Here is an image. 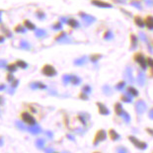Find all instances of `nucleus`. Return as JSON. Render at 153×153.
Here are the masks:
<instances>
[{
	"label": "nucleus",
	"instance_id": "18",
	"mask_svg": "<svg viewBox=\"0 0 153 153\" xmlns=\"http://www.w3.org/2000/svg\"><path fill=\"white\" fill-rule=\"evenodd\" d=\"M147 131L149 132V133H151V135H153V131H152V129H147Z\"/></svg>",
	"mask_w": 153,
	"mask_h": 153
},
{
	"label": "nucleus",
	"instance_id": "1",
	"mask_svg": "<svg viewBox=\"0 0 153 153\" xmlns=\"http://www.w3.org/2000/svg\"><path fill=\"white\" fill-rule=\"evenodd\" d=\"M21 119L25 123H27L29 126H34L36 123V120L30 113L28 112H23L21 114Z\"/></svg>",
	"mask_w": 153,
	"mask_h": 153
},
{
	"label": "nucleus",
	"instance_id": "14",
	"mask_svg": "<svg viewBox=\"0 0 153 153\" xmlns=\"http://www.w3.org/2000/svg\"><path fill=\"white\" fill-rule=\"evenodd\" d=\"M122 115L125 117V120H126V122H129V116L128 115V114H126V112H123Z\"/></svg>",
	"mask_w": 153,
	"mask_h": 153
},
{
	"label": "nucleus",
	"instance_id": "10",
	"mask_svg": "<svg viewBox=\"0 0 153 153\" xmlns=\"http://www.w3.org/2000/svg\"><path fill=\"white\" fill-rule=\"evenodd\" d=\"M115 109H116V113L118 114V115H122V114L123 113V110L122 109V106H120V104H117Z\"/></svg>",
	"mask_w": 153,
	"mask_h": 153
},
{
	"label": "nucleus",
	"instance_id": "5",
	"mask_svg": "<svg viewBox=\"0 0 153 153\" xmlns=\"http://www.w3.org/2000/svg\"><path fill=\"white\" fill-rule=\"evenodd\" d=\"M92 3H93L94 5H96L97 7H100V8L111 7V4H109V3L104 2V1H101V0H93Z\"/></svg>",
	"mask_w": 153,
	"mask_h": 153
},
{
	"label": "nucleus",
	"instance_id": "13",
	"mask_svg": "<svg viewBox=\"0 0 153 153\" xmlns=\"http://www.w3.org/2000/svg\"><path fill=\"white\" fill-rule=\"evenodd\" d=\"M128 92L131 93L133 96H137V91H136L135 89H133V88H129L128 89Z\"/></svg>",
	"mask_w": 153,
	"mask_h": 153
},
{
	"label": "nucleus",
	"instance_id": "20",
	"mask_svg": "<svg viewBox=\"0 0 153 153\" xmlns=\"http://www.w3.org/2000/svg\"><path fill=\"white\" fill-rule=\"evenodd\" d=\"M95 153H100V152H95Z\"/></svg>",
	"mask_w": 153,
	"mask_h": 153
},
{
	"label": "nucleus",
	"instance_id": "12",
	"mask_svg": "<svg viewBox=\"0 0 153 153\" xmlns=\"http://www.w3.org/2000/svg\"><path fill=\"white\" fill-rule=\"evenodd\" d=\"M135 23H136V25L139 26V27H142V26L144 25V22H143L142 19L139 18V17H136L135 18Z\"/></svg>",
	"mask_w": 153,
	"mask_h": 153
},
{
	"label": "nucleus",
	"instance_id": "7",
	"mask_svg": "<svg viewBox=\"0 0 153 153\" xmlns=\"http://www.w3.org/2000/svg\"><path fill=\"white\" fill-rule=\"evenodd\" d=\"M135 60L137 61V62L140 64V65L143 67V68H145L146 67V61L144 59V57L142 56V54H136V56H135Z\"/></svg>",
	"mask_w": 153,
	"mask_h": 153
},
{
	"label": "nucleus",
	"instance_id": "19",
	"mask_svg": "<svg viewBox=\"0 0 153 153\" xmlns=\"http://www.w3.org/2000/svg\"><path fill=\"white\" fill-rule=\"evenodd\" d=\"M150 118H151V119H153V110L150 112Z\"/></svg>",
	"mask_w": 153,
	"mask_h": 153
},
{
	"label": "nucleus",
	"instance_id": "6",
	"mask_svg": "<svg viewBox=\"0 0 153 153\" xmlns=\"http://www.w3.org/2000/svg\"><path fill=\"white\" fill-rule=\"evenodd\" d=\"M144 24L148 29L152 30V29H153V17H152V16H147V17L145 18Z\"/></svg>",
	"mask_w": 153,
	"mask_h": 153
},
{
	"label": "nucleus",
	"instance_id": "4",
	"mask_svg": "<svg viewBox=\"0 0 153 153\" xmlns=\"http://www.w3.org/2000/svg\"><path fill=\"white\" fill-rule=\"evenodd\" d=\"M107 137V133L105 131H100L97 132V135H96V138H95V143H94V145H97L99 142L105 140Z\"/></svg>",
	"mask_w": 153,
	"mask_h": 153
},
{
	"label": "nucleus",
	"instance_id": "9",
	"mask_svg": "<svg viewBox=\"0 0 153 153\" xmlns=\"http://www.w3.org/2000/svg\"><path fill=\"white\" fill-rule=\"evenodd\" d=\"M110 136H111V138L113 139V140H118V139L120 138V135H119V133L117 132L116 131H114V129H111L110 131Z\"/></svg>",
	"mask_w": 153,
	"mask_h": 153
},
{
	"label": "nucleus",
	"instance_id": "17",
	"mask_svg": "<svg viewBox=\"0 0 153 153\" xmlns=\"http://www.w3.org/2000/svg\"><path fill=\"white\" fill-rule=\"evenodd\" d=\"M30 24H31V23H28L27 22V26H28V27L30 28V29H34V26L33 25H30Z\"/></svg>",
	"mask_w": 153,
	"mask_h": 153
},
{
	"label": "nucleus",
	"instance_id": "16",
	"mask_svg": "<svg viewBox=\"0 0 153 153\" xmlns=\"http://www.w3.org/2000/svg\"><path fill=\"white\" fill-rule=\"evenodd\" d=\"M18 65H20V66H22V67H25L26 66V64H25V62H22V61H19V62L17 63Z\"/></svg>",
	"mask_w": 153,
	"mask_h": 153
},
{
	"label": "nucleus",
	"instance_id": "11",
	"mask_svg": "<svg viewBox=\"0 0 153 153\" xmlns=\"http://www.w3.org/2000/svg\"><path fill=\"white\" fill-rule=\"evenodd\" d=\"M142 102H138L137 104V110H138V113H143V111H144L145 109V106L143 105V104H141Z\"/></svg>",
	"mask_w": 153,
	"mask_h": 153
},
{
	"label": "nucleus",
	"instance_id": "15",
	"mask_svg": "<svg viewBox=\"0 0 153 153\" xmlns=\"http://www.w3.org/2000/svg\"><path fill=\"white\" fill-rule=\"evenodd\" d=\"M118 153H128V151H126L125 148H119Z\"/></svg>",
	"mask_w": 153,
	"mask_h": 153
},
{
	"label": "nucleus",
	"instance_id": "2",
	"mask_svg": "<svg viewBox=\"0 0 153 153\" xmlns=\"http://www.w3.org/2000/svg\"><path fill=\"white\" fill-rule=\"evenodd\" d=\"M129 140H131L138 149H141V150H144V149L147 147V144H146V143L139 141L137 138L134 137V136H129Z\"/></svg>",
	"mask_w": 153,
	"mask_h": 153
},
{
	"label": "nucleus",
	"instance_id": "3",
	"mask_svg": "<svg viewBox=\"0 0 153 153\" xmlns=\"http://www.w3.org/2000/svg\"><path fill=\"white\" fill-rule=\"evenodd\" d=\"M43 73L45 74V75L51 77V76H54L55 74H56V71H55V69L51 65H45L43 67Z\"/></svg>",
	"mask_w": 153,
	"mask_h": 153
},
{
	"label": "nucleus",
	"instance_id": "8",
	"mask_svg": "<svg viewBox=\"0 0 153 153\" xmlns=\"http://www.w3.org/2000/svg\"><path fill=\"white\" fill-rule=\"evenodd\" d=\"M98 106H99V112L102 114V115H109V110L106 108L105 106L104 105H102V104H100V103H98Z\"/></svg>",
	"mask_w": 153,
	"mask_h": 153
}]
</instances>
